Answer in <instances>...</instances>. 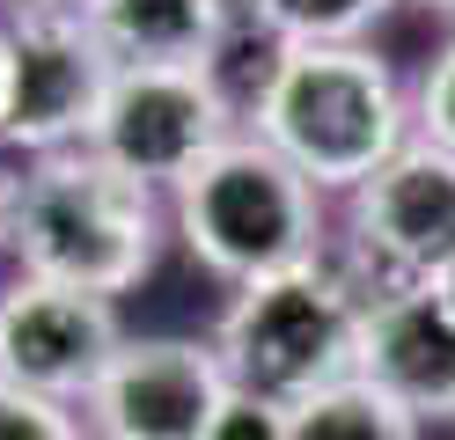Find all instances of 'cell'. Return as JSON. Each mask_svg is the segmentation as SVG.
Returning <instances> with one entry per match:
<instances>
[{
    "instance_id": "20",
    "label": "cell",
    "mask_w": 455,
    "mask_h": 440,
    "mask_svg": "<svg viewBox=\"0 0 455 440\" xmlns=\"http://www.w3.org/2000/svg\"><path fill=\"white\" fill-rule=\"evenodd\" d=\"M426 8H448V15H455V0H426Z\"/></svg>"
},
{
    "instance_id": "17",
    "label": "cell",
    "mask_w": 455,
    "mask_h": 440,
    "mask_svg": "<svg viewBox=\"0 0 455 440\" xmlns=\"http://www.w3.org/2000/svg\"><path fill=\"white\" fill-rule=\"evenodd\" d=\"M419 140L426 147H441V155H455V37L434 52V67H426L419 81Z\"/></svg>"
},
{
    "instance_id": "2",
    "label": "cell",
    "mask_w": 455,
    "mask_h": 440,
    "mask_svg": "<svg viewBox=\"0 0 455 440\" xmlns=\"http://www.w3.org/2000/svg\"><path fill=\"white\" fill-rule=\"evenodd\" d=\"M404 125V88L375 44H287L250 110V132L316 191H360L411 147Z\"/></svg>"
},
{
    "instance_id": "11",
    "label": "cell",
    "mask_w": 455,
    "mask_h": 440,
    "mask_svg": "<svg viewBox=\"0 0 455 440\" xmlns=\"http://www.w3.org/2000/svg\"><path fill=\"white\" fill-rule=\"evenodd\" d=\"M81 15L118 67H206L198 0H81Z\"/></svg>"
},
{
    "instance_id": "1",
    "label": "cell",
    "mask_w": 455,
    "mask_h": 440,
    "mask_svg": "<svg viewBox=\"0 0 455 440\" xmlns=\"http://www.w3.org/2000/svg\"><path fill=\"white\" fill-rule=\"evenodd\" d=\"M0 250L22 264V279L118 301L162 264V191L110 169L96 147L37 155L15 176Z\"/></svg>"
},
{
    "instance_id": "19",
    "label": "cell",
    "mask_w": 455,
    "mask_h": 440,
    "mask_svg": "<svg viewBox=\"0 0 455 440\" xmlns=\"http://www.w3.org/2000/svg\"><path fill=\"white\" fill-rule=\"evenodd\" d=\"M8 88H15V52H8V29H0V132H8Z\"/></svg>"
},
{
    "instance_id": "10",
    "label": "cell",
    "mask_w": 455,
    "mask_h": 440,
    "mask_svg": "<svg viewBox=\"0 0 455 440\" xmlns=\"http://www.w3.org/2000/svg\"><path fill=\"white\" fill-rule=\"evenodd\" d=\"M360 381L382 389L419 426H448L455 419V323L441 316V301L426 286H404V293L367 301Z\"/></svg>"
},
{
    "instance_id": "14",
    "label": "cell",
    "mask_w": 455,
    "mask_h": 440,
    "mask_svg": "<svg viewBox=\"0 0 455 440\" xmlns=\"http://www.w3.org/2000/svg\"><path fill=\"white\" fill-rule=\"evenodd\" d=\"M206 8V59H250V52H279L272 0H198Z\"/></svg>"
},
{
    "instance_id": "13",
    "label": "cell",
    "mask_w": 455,
    "mask_h": 440,
    "mask_svg": "<svg viewBox=\"0 0 455 440\" xmlns=\"http://www.w3.org/2000/svg\"><path fill=\"white\" fill-rule=\"evenodd\" d=\"M396 0H272V22L287 44H360Z\"/></svg>"
},
{
    "instance_id": "15",
    "label": "cell",
    "mask_w": 455,
    "mask_h": 440,
    "mask_svg": "<svg viewBox=\"0 0 455 440\" xmlns=\"http://www.w3.org/2000/svg\"><path fill=\"white\" fill-rule=\"evenodd\" d=\"M206 440H294V411L272 404V396H250V389H228Z\"/></svg>"
},
{
    "instance_id": "8",
    "label": "cell",
    "mask_w": 455,
    "mask_h": 440,
    "mask_svg": "<svg viewBox=\"0 0 455 440\" xmlns=\"http://www.w3.org/2000/svg\"><path fill=\"white\" fill-rule=\"evenodd\" d=\"M125 345V316L103 293H74L52 279H22L0 286V381L44 404H89L103 367Z\"/></svg>"
},
{
    "instance_id": "12",
    "label": "cell",
    "mask_w": 455,
    "mask_h": 440,
    "mask_svg": "<svg viewBox=\"0 0 455 440\" xmlns=\"http://www.w3.org/2000/svg\"><path fill=\"white\" fill-rule=\"evenodd\" d=\"M294 440H426L419 419H404L382 389H367V381H338V389L308 396L294 411Z\"/></svg>"
},
{
    "instance_id": "5",
    "label": "cell",
    "mask_w": 455,
    "mask_h": 440,
    "mask_svg": "<svg viewBox=\"0 0 455 440\" xmlns=\"http://www.w3.org/2000/svg\"><path fill=\"white\" fill-rule=\"evenodd\" d=\"M8 52H15V88H8V132H0V147H15L30 162L89 147L118 59L96 44L81 0H15Z\"/></svg>"
},
{
    "instance_id": "18",
    "label": "cell",
    "mask_w": 455,
    "mask_h": 440,
    "mask_svg": "<svg viewBox=\"0 0 455 440\" xmlns=\"http://www.w3.org/2000/svg\"><path fill=\"white\" fill-rule=\"evenodd\" d=\"M426 293H434V301H441V316L455 323V264H441V272L426 279Z\"/></svg>"
},
{
    "instance_id": "9",
    "label": "cell",
    "mask_w": 455,
    "mask_h": 440,
    "mask_svg": "<svg viewBox=\"0 0 455 440\" xmlns=\"http://www.w3.org/2000/svg\"><path fill=\"white\" fill-rule=\"evenodd\" d=\"M235 389L198 338H125L81 404L89 440H206L220 396Z\"/></svg>"
},
{
    "instance_id": "7",
    "label": "cell",
    "mask_w": 455,
    "mask_h": 440,
    "mask_svg": "<svg viewBox=\"0 0 455 440\" xmlns=\"http://www.w3.org/2000/svg\"><path fill=\"white\" fill-rule=\"evenodd\" d=\"M353 243L360 272L346 279L360 301L426 286L441 264H455V155L411 140L396 162H382L353 191Z\"/></svg>"
},
{
    "instance_id": "4",
    "label": "cell",
    "mask_w": 455,
    "mask_h": 440,
    "mask_svg": "<svg viewBox=\"0 0 455 440\" xmlns=\"http://www.w3.org/2000/svg\"><path fill=\"white\" fill-rule=\"evenodd\" d=\"M360 323H367V301L353 293V279L316 257L279 279L235 286L213 352L235 389L301 411L308 396L360 374Z\"/></svg>"
},
{
    "instance_id": "16",
    "label": "cell",
    "mask_w": 455,
    "mask_h": 440,
    "mask_svg": "<svg viewBox=\"0 0 455 440\" xmlns=\"http://www.w3.org/2000/svg\"><path fill=\"white\" fill-rule=\"evenodd\" d=\"M0 440H89V426H81L67 404L22 396V389L0 381Z\"/></svg>"
},
{
    "instance_id": "3",
    "label": "cell",
    "mask_w": 455,
    "mask_h": 440,
    "mask_svg": "<svg viewBox=\"0 0 455 440\" xmlns=\"http://www.w3.org/2000/svg\"><path fill=\"white\" fill-rule=\"evenodd\" d=\"M169 220L220 286H258L323 257V191L301 184L258 132L213 147L169 191Z\"/></svg>"
},
{
    "instance_id": "6",
    "label": "cell",
    "mask_w": 455,
    "mask_h": 440,
    "mask_svg": "<svg viewBox=\"0 0 455 440\" xmlns=\"http://www.w3.org/2000/svg\"><path fill=\"white\" fill-rule=\"evenodd\" d=\"M235 125L243 117L206 67H118L89 147L148 191H177L213 147L235 140Z\"/></svg>"
}]
</instances>
